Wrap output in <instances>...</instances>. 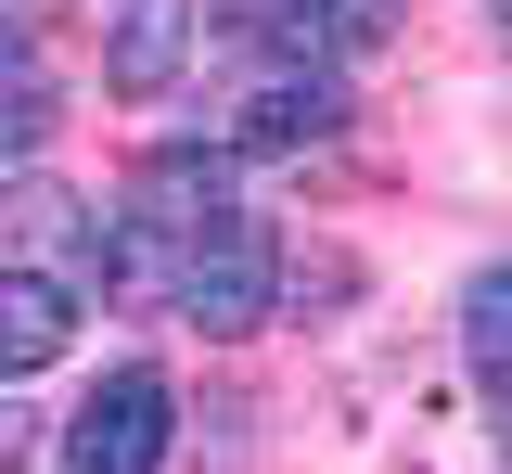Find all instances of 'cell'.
Instances as JSON below:
<instances>
[{"label":"cell","instance_id":"obj_1","mask_svg":"<svg viewBox=\"0 0 512 474\" xmlns=\"http://www.w3.org/2000/svg\"><path fill=\"white\" fill-rule=\"evenodd\" d=\"M269 308H282V244H269V218H256V205L205 218V231L180 244V321L231 346V334H256Z\"/></svg>","mask_w":512,"mask_h":474},{"label":"cell","instance_id":"obj_2","mask_svg":"<svg viewBox=\"0 0 512 474\" xmlns=\"http://www.w3.org/2000/svg\"><path fill=\"white\" fill-rule=\"evenodd\" d=\"M167 436H180L167 372H154V359H116V372L77 398V423H64V474H154Z\"/></svg>","mask_w":512,"mask_h":474},{"label":"cell","instance_id":"obj_3","mask_svg":"<svg viewBox=\"0 0 512 474\" xmlns=\"http://www.w3.org/2000/svg\"><path fill=\"white\" fill-rule=\"evenodd\" d=\"M333 129H346L333 65H269L244 103L218 116V141H231V154H308V141H333Z\"/></svg>","mask_w":512,"mask_h":474},{"label":"cell","instance_id":"obj_4","mask_svg":"<svg viewBox=\"0 0 512 474\" xmlns=\"http://www.w3.org/2000/svg\"><path fill=\"white\" fill-rule=\"evenodd\" d=\"M192 65V0H103V90L116 103H167Z\"/></svg>","mask_w":512,"mask_h":474},{"label":"cell","instance_id":"obj_5","mask_svg":"<svg viewBox=\"0 0 512 474\" xmlns=\"http://www.w3.org/2000/svg\"><path fill=\"white\" fill-rule=\"evenodd\" d=\"M64 346H77V295H64L52 270H0V385L52 372Z\"/></svg>","mask_w":512,"mask_h":474},{"label":"cell","instance_id":"obj_6","mask_svg":"<svg viewBox=\"0 0 512 474\" xmlns=\"http://www.w3.org/2000/svg\"><path fill=\"white\" fill-rule=\"evenodd\" d=\"M64 129V90H52V52L26 26H0V167H26L39 141Z\"/></svg>","mask_w":512,"mask_h":474},{"label":"cell","instance_id":"obj_7","mask_svg":"<svg viewBox=\"0 0 512 474\" xmlns=\"http://www.w3.org/2000/svg\"><path fill=\"white\" fill-rule=\"evenodd\" d=\"M461 359H474L487 398H512V257H487L461 282Z\"/></svg>","mask_w":512,"mask_h":474},{"label":"cell","instance_id":"obj_8","mask_svg":"<svg viewBox=\"0 0 512 474\" xmlns=\"http://www.w3.org/2000/svg\"><path fill=\"white\" fill-rule=\"evenodd\" d=\"M0 474H26V410H0Z\"/></svg>","mask_w":512,"mask_h":474},{"label":"cell","instance_id":"obj_9","mask_svg":"<svg viewBox=\"0 0 512 474\" xmlns=\"http://www.w3.org/2000/svg\"><path fill=\"white\" fill-rule=\"evenodd\" d=\"M500 26H512V0H500Z\"/></svg>","mask_w":512,"mask_h":474}]
</instances>
